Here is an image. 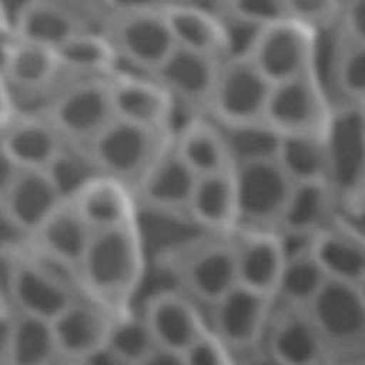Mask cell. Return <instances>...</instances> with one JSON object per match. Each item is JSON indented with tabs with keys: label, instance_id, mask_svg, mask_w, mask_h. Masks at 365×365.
<instances>
[{
	"label": "cell",
	"instance_id": "2",
	"mask_svg": "<svg viewBox=\"0 0 365 365\" xmlns=\"http://www.w3.org/2000/svg\"><path fill=\"white\" fill-rule=\"evenodd\" d=\"M0 261L4 289L17 314L53 321L78 298L76 287L31 247L7 244L0 251Z\"/></svg>",
	"mask_w": 365,
	"mask_h": 365
},
{
	"label": "cell",
	"instance_id": "47",
	"mask_svg": "<svg viewBox=\"0 0 365 365\" xmlns=\"http://www.w3.org/2000/svg\"><path fill=\"white\" fill-rule=\"evenodd\" d=\"M17 111L16 97L4 77L0 74V131L9 124Z\"/></svg>",
	"mask_w": 365,
	"mask_h": 365
},
{
	"label": "cell",
	"instance_id": "55",
	"mask_svg": "<svg viewBox=\"0 0 365 365\" xmlns=\"http://www.w3.org/2000/svg\"><path fill=\"white\" fill-rule=\"evenodd\" d=\"M338 365H365V355L355 356V358L345 359V361H339Z\"/></svg>",
	"mask_w": 365,
	"mask_h": 365
},
{
	"label": "cell",
	"instance_id": "46",
	"mask_svg": "<svg viewBox=\"0 0 365 365\" xmlns=\"http://www.w3.org/2000/svg\"><path fill=\"white\" fill-rule=\"evenodd\" d=\"M21 37L14 29L11 19L0 20V74L3 76Z\"/></svg>",
	"mask_w": 365,
	"mask_h": 365
},
{
	"label": "cell",
	"instance_id": "45",
	"mask_svg": "<svg viewBox=\"0 0 365 365\" xmlns=\"http://www.w3.org/2000/svg\"><path fill=\"white\" fill-rule=\"evenodd\" d=\"M108 13H137V11H164L173 0H103Z\"/></svg>",
	"mask_w": 365,
	"mask_h": 365
},
{
	"label": "cell",
	"instance_id": "3",
	"mask_svg": "<svg viewBox=\"0 0 365 365\" xmlns=\"http://www.w3.org/2000/svg\"><path fill=\"white\" fill-rule=\"evenodd\" d=\"M110 78L74 74L38 110L67 141L86 145L114 117Z\"/></svg>",
	"mask_w": 365,
	"mask_h": 365
},
{
	"label": "cell",
	"instance_id": "27",
	"mask_svg": "<svg viewBox=\"0 0 365 365\" xmlns=\"http://www.w3.org/2000/svg\"><path fill=\"white\" fill-rule=\"evenodd\" d=\"M188 218L215 235L238 228V195L234 167L200 175L188 205Z\"/></svg>",
	"mask_w": 365,
	"mask_h": 365
},
{
	"label": "cell",
	"instance_id": "51",
	"mask_svg": "<svg viewBox=\"0 0 365 365\" xmlns=\"http://www.w3.org/2000/svg\"><path fill=\"white\" fill-rule=\"evenodd\" d=\"M13 317L14 312L9 311L4 314H0V362L6 364L11 329H13Z\"/></svg>",
	"mask_w": 365,
	"mask_h": 365
},
{
	"label": "cell",
	"instance_id": "29",
	"mask_svg": "<svg viewBox=\"0 0 365 365\" xmlns=\"http://www.w3.org/2000/svg\"><path fill=\"white\" fill-rule=\"evenodd\" d=\"M173 143L198 177L234 167L222 128L207 114L188 117L173 134Z\"/></svg>",
	"mask_w": 365,
	"mask_h": 365
},
{
	"label": "cell",
	"instance_id": "49",
	"mask_svg": "<svg viewBox=\"0 0 365 365\" xmlns=\"http://www.w3.org/2000/svg\"><path fill=\"white\" fill-rule=\"evenodd\" d=\"M135 365H185V364L180 352H174V351L158 346L148 356H145L143 361H140Z\"/></svg>",
	"mask_w": 365,
	"mask_h": 365
},
{
	"label": "cell",
	"instance_id": "22",
	"mask_svg": "<svg viewBox=\"0 0 365 365\" xmlns=\"http://www.w3.org/2000/svg\"><path fill=\"white\" fill-rule=\"evenodd\" d=\"M11 23L23 40L54 50L83 30L101 27L100 21L60 0H23Z\"/></svg>",
	"mask_w": 365,
	"mask_h": 365
},
{
	"label": "cell",
	"instance_id": "57",
	"mask_svg": "<svg viewBox=\"0 0 365 365\" xmlns=\"http://www.w3.org/2000/svg\"><path fill=\"white\" fill-rule=\"evenodd\" d=\"M3 19H10V17L7 16V11H6L3 0H0V20H3Z\"/></svg>",
	"mask_w": 365,
	"mask_h": 365
},
{
	"label": "cell",
	"instance_id": "41",
	"mask_svg": "<svg viewBox=\"0 0 365 365\" xmlns=\"http://www.w3.org/2000/svg\"><path fill=\"white\" fill-rule=\"evenodd\" d=\"M285 14L317 33L338 24L341 0H284Z\"/></svg>",
	"mask_w": 365,
	"mask_h": 365
},
{
	"label": "cell",
	"instance_id": "44",
	"mask_svg": "<svg viewBox=\"0 0 365 365\" xmlns=\"http://www.w3.org/2000/svg\"><path fill=\"white\" fill-rule=\"evenodd\" d=\"M338 26L342 40L365 44V0H341Z\"/></svg>",
	"mask_w": 365,
	"mask_h": 365
},
{
	"label": "cell",
	"instance_id": "39",
	"mask_svg": "<svg viewBox=\"0 0 365 365\" xmlns=\"http://www.w3.org/2000/svg\"><path fill=\"white\" fill-rule=\"evenodd\" d=\"M332 83L346 104H365V44L342 40L334 67Z\"/></svg>",
	"mask_w": 365,
	"mask_h": 365
},
{
	"label": "cell",
	"instance_id": "11",
	"mask_svg": "<svg viewBox=\"0 0 365 365\" xmlns=\"http://www.w3.org/2000/svg\"><path fill=\"white\" fill-rule=\"evenodd\" d=\"M234 174L238 195V228L277 231L294 181L275 158L237 164Z\"/></svg>",
	"mask_w": 365,
	"mask_h": 365
},
{
	"label": "cell",
	"instance_id": "54",
	"mask_svg": "<svg viewBox=\"0 0 365 365\" xmlns=\"http://www.w3.org/2000/svg\"><path fill=\"white\" fill-rule=\"evenodd\" d=\"M9 311H13V309H11V307H10V302H9V298H7L4 285H3L1 281H0V314L9 312Z\"/></svg>",
	"mask_w": 365,
	"mask_h": 365
},
{
	"label": "cell",
	"instance_id": "31",
	"mask_svg": "<svg viewBox=\"0 0 365 365\" xmlns=\"http://www.w3.org/2000/svg\"><path fill=\"white\" fill-rule=\"evenodd\" d=\"M63 73L54 48L21 38L3 77L17 101V97L27 98L48 93Z\"/></svg>",
	"mask_w": 365,
	"mask_h": 365
},
{
	"label": "cell",
	"instance_id": "30",
	"mask_svg": "<svg viewBox=\"0 0 365 365\" xmlns=\"http://www.w3.org/2000/svg\"><path fill=\"white\" fill-rule=\"evenodd\" d=\"M282 238L287 258L274 301L277 304L308 308L327 284L328 277L311 250L312 238Z\"/></svg>",
	"mask_w": 365,
	"mask_h": 365
},
{
	"label": "cell",
	"instance_id": "40",
	"mask_svg": "<svg viewBox=\"0 0 365 365\" xmlns=\"http://www.w3.org/2000/svg\"><path fill=\"white\" fill-rule=\"evenodd\" d=\"M224 34V58H250L264 26L231 13L218 11Z\"/></svg>",
	"mask_w": 365,
	"mask_h": 365
},
{
	"label": "cell",
	"instance_id": "25",
	"mask_svg": "<svg viewBox=\"0 0 365 365\" xmlns=\"http://www.w3.org/2000/svg\"><path fill=\"white\" fill-rule=\"evenodd\" d=\"M0 140L19 168L46 170L66 144L38 111H17L0 131Z\"/></svg>",
	"mask_w": 365,
	"mask_h": 365
},
{
	"label": "cell",
	"instance_id": "50",
	"mask_svg": "<svg viewBox=\"0 0 365 365\" xmlns=\"http://www.w3.org/2000/svg\"><path fill=\"white\" fill-rule=\"evenodd\" d=\"M60 1L86 13L87 16L93 17L100 23H103L104 17L107 16L103 0H60Z\"/></svg>",
	"mask_w": 365,
	"mask_h": 365
},
{
	"label": "cell",
	"instance_id": "18",
	"mask_svg": "<svg viewBox=\"0 0 365 365\" xmlns=\"http://www.w3.org/2000/svg\"><path fill=\"white\" fill-rule=\"evenodd\" d=\"M231 238L238 284L274 298L287 258L282 235L275 230L238 228Z\"/></svg>",
	"mask_w": 365,
	"mask_h": 365
},
{
	"label": "cell",
	"instance_id": "61",
	"mask_svg": "<svg viewBox=\"0 0 365 365\" xmlns=\"http://www.w3.org/2000/svg\"><path fill=\"white\" fill-rule=\"evenodd\" d=\"M362 108H364V114H365V104H362Z\"/></svg>",
	"mask_w": 365,
	"mask_h": 365
},
{
	"label": "cell",
	"instance_id": "59",
	"mask_svg": "<svg viewBox=\"0 0 365 365\" xmlns=\"http://www.w3.org/2000/svg\"><path fill=\"white\" fill-rule=\"evenodd\" d=\"M315 365H338V361L328 359V361H324V362H319V364H315Z\"/></svg>",
	"mask_w": 365,
	"mask_h": 365
},
{
	"label": "cell",
	"instance_id": "42",
	"mask_svg": "<svg viewBox=\"0 0 365 365\" xmlns=\"http://www.w3.org/2000/svg\"><path fill=\"white\" fill-rule=\"evenodd\" d=\"M181 355L185 365H237L238 362L210 327Z\"/></svg>",
	"mask_w": 365,
	"mask_h": 365
},
{
	"label": "cell",
	"instance_id": "7",
	"mask_svg": "<svg viewBox=\"0 0 365 365\" xmlns=\"http://www.w3.org/2000/svg\"><path fill=\"white\" fill-rule=\"evenodd\" d=\"M308 309L335 361L365 355V301L356 285L328 279Z\"/></svg>",
	"mask_w": 365,
	"mask_h": 365
},
{
	"label": "cell",
	"instance_id": "32",
	"mask_svg": "<svg viewBox=\"0 0 365 365\" xmlns=\"http://www.w3.org/2000/svg\"><path fill=\"white\" fill-rule=\"evenodd\" d=\"M164 13L177 47L222 61L224 34L218 11L208 10L202 4L174 3Z\"/></svg>",
	"mask_w": 365,
	"mask_h": 365
},
{
	"label": "cell",
	"instance_id": "14",
	"mask_svg": "<svg viewBox=\"0 0 365 365\" xmlns=\"http://www.w3.org/2000/svg\"><path fill=\"white\" fill-rule=\"evenodd\" d=\"M198 175L178 154L173 137L133 185L137 204L188 218V205Z\"/></svg>",
	"mask_w": 365,
	"mask_h": 365
},
{
	"label": "cell",
	"instance_id": "15",
	"mask_svg": "<svg viewBox=\"0 0 365 365\" xmlns=\"http://www.w3.org/2000/svg\"><path fill=\"white\" fill-rule=\"evenodd\" d=\"M262 349L284 365H315L334 359L309 309L277 302Z\"/></svg>",
	"mask_w": 365,
	"mask_h": 365
},
{
	"label": "cell",
	"instance_id": "5",
	"mask_svg": "<svg viewBox=\"0 0 365 365\" xmlns=\"http://www.w3.org/2000/svg\"><path fill=\"white\" fill-rule=\"evenodd\" d=\"M173 262L182 292L210 307L238 285L231 235L210 234L197 240L178 251Z\"/></svg>",
	"mask_w": 365,
	"mask_h": 365
},
{
	"label": "cell",
	"instance_id": "56",
	"mask_svg": "<svg viewBox=\"0 0 365 365\" xmlns=\"http://www.w3.org/2000/svg\"><path fill=\"white\" fill-rule=\"evenodd\" d=\"M356 288H358V291H359L361 297H362V298H364V301H365V275H364V278L356 284Z\"/></svg>",
	"mask_w": 365,
	"mask_h": 365
},
{
	"label": "cell",
	"instance_id": "28",
	"mask_svg": "<svg viewBox=\"0 0 365 365\" xmlns=\"http://www.w3.org/2000/svg\"><path fill=\"white\" fill-rule=\"evenodd\" d=\"M71 201L93 231L137 221L133 187L107 174L96 175Z\"/></svg>",
	"mask_w": 365,
	"mask_h": 365
},
{
	"label": "cell",
	"instance_id": "37",
	"mask_svg": "<svg viewBox=\"0 0 365 365\" xmlns=\"http://www.w3.org/2000/svg\"><path fill=\"white\" fill-rule=\"evenodd\" d=\"M220 127L228 143L234 165L248 161L277 158L282 134L265 120Z\"/></svg>",
	"mask_w": 365,
	"mask_h": 365
},
{
	"label": "cell",
	"instance_id": "10",
	"mask_svg": "<svg viewBox=\"0 0 365 365\" xmlns=\"http://www.w3.org/2000/svg\"><path fill=\"white\" fill-rule=\"evenodd\" d=\"M272 84L251 58L222 60L207 115L220 125L264 120Z\"/></svg>",
	"mask_w": 365,
	"mask_h": 365
},
{
	"label": "cell",
	"instance_id": "9",
	"mask_svg": "<svg viewBox=\"0 0 365 365\" xmlns=\"http://www.w3.org/2000/svg\"><path fill=\"white\" fill-rule=\"evenodd\" d=\"M317 37L311 27L285 17L262 27L250 58L272 86L317 73Z\"/></svg>",
	"mask_w": 365,
	"mask_h": 365
},
{
	"label": "cell",
	"instance_id": "48",
	"mask_svg": "<svg viewBox=\"0 0 365 365\" xmlns=\"http://www.w3.org/2000/svg\"><path fill=\"white\" fill-rule=\"evenodd\" d=\"M19 167L4 148L1 140H0V198L6 192L7 187L19 173Z\"/></svg>",
	"mask_w": 365,
	"mask_h": 365
},
{
	"label": "cell",
	"instance_id": "43",
	"mask_svg": "<svg viewBox=\"0 0 365 365\" xmlns=\"http://www.w3.org/2000/svg\"><path fill=\"white\" fill-rule=\"evenodd\" d=\"M221 10L261 26L287 17L284 0H221Z\"/></svg>",
	"mask_w": 365,
	"mask_h": 365
},
{
	"label": "cell",
	"instance_id": "17",
	"mask_svg": "<svg viewBox=\"0 0 365 365\" xmlns=\"http://www.w3.org/2000/svg\"><path fill=\"white\" fill-rule=\"evenodd\" d=\"M115 317L101 304L78 297L51 321L63 359L81 362L104 354Z\"/></svg>",
	"mask_w": 365,
	"mask_h": 365
},
{
	"label": "cell",
	"instance_id": "26",
	"mask_svg": "<svg viewBox=\"0 0 365 365\" xmlns=\"http://www.w3.org/2000/svg\"><path fill=\"white\" fill-rule=\"evenodd\" d=\"M339 201L328 181L295 182L277 225L287 238L311 240L338 215Z\"/></svg>",
	"mask_w": 365,
	"mask_h": 365
},
{
	"label": "cell",
	"instance_id": "53",
	"mask_svg": "<svg viewBox=\"0 0 365 365\" xmlns=\"http://www.w3.org/2000/svg\"><path fill=\"white\" fill-rule=\"evenodd\" d=\"M345 212H348L349 215H355V214H362L365 212V178L356 192V195L354 197L352 202L349 204V207L345 210Z\"/></svg>",
	"mask_w": 365,
	"mask_h": 365
},
{
	"label": "cell",
	"instance_id": "36",
	"mask_svg": "<svg viewBox=\"0 0 365 365\" xmlns=\"http://www.w3.org/2000/svg\"><path fill=\"white\" fill-rule=\"evenodd\" d=\"M157 348L143 314L128 309L115 317L104 354L118 365H135Z\"/></svg>",
	"mask_w": 365,
	"mask_h": 365
},
{
	"label": "cell",
	"instance_id": "8",
	"mask_svg": "<svg viewBox=\"0 0 365 365\" xmlns=\"http://www.w3.org/2000/svg\"><path fill=\"white\" fill-rule=\"evenodd\" d=\"M328 182L345 211L365 178V114L359 104L332 108L324 133Z\"/></svg>",
	"mask_w": 365,
	"mask_h": 365
},
{
	"label": "cell",
	"instance_id": "13",
	"mask_svg": "<svg viewBox=\"0 0 365 365\" xmlns=\"http://www.w3.org/2000/svg\"><path fill=\"white\" fill-rule=\"evenodd\" d=\"M332 108L317 73L274 84L264 120L282 135L322 134Z\"/></svg>",
	"mask_w": 365,
	"mask_h": 365
},
{
	"label": "cell",
	"instance_id": "12",
	"mask_svg": "<svg viewBox=\"0 0 365 365\" xmlns=\"http://www.w3.org/2000/svg\"><path fill=\"white\" fill-rule=\"evenodd\" d=\"M274 307V298L238 284L211 305L210 328L237 358H242L262 349Z\"/></svg>",
	"mask_w": 365,
	"mask_h": 365
},
{
	"label": "cell",
	"instance_id": "19",
	"mask_svg": "<svg viewBox=\"0 0 365 365\" xmlns=\"http://www.w3.org/2000/svg\"><path fill=\"white\" fill-rule=\"evenodd\" d=\"M110 90L115 117L173 133L177 106L153 76L117 71L110 78Z\"/></svg>",
	"mask_w": 365,
	"mask_h": 365
},
{
	"label": "cell",
	"instance_id": "20",
	"mask_svg": "<svg viewBox=\"0 0 365 365\" xmlns=\"http://www.w3.org/2000/svg\"><path fill=\"white\" fill-rule=\"evenodd\" d=\"M63 201L46 170L20 168L0 198V217L14 230L31 235Z\"/></svg>",
	"mask_w": 365,
	"mask_h": 365
},
{
	"label": "cell",
	"instance_id": "23",
	"mask_svg": "<svg viewBox=\"0 0 365 365\" xmlns=\"http://www.w3.org/2000/svg\"><path fill=\"white\" fill-rule=\"evenodd\" d=\"M311 250L328 279L356 285L365 275V232L339 214L311 240Z\"/></svg>",
	"mask_w": 365,
	"mask_h": 365
},
{
	"label": "cell",
	"instance_id": "1",
	"mask_svg": "<svg viewBox=\"0 0 365 365\" xmlns=\"http://www.w3.org/2000/svg\"><path fill=\"white\" fill-rule=\"evenodd\" d=\"M145 269L143 237L137 221L93 231L76 268V282L87 297L113 314L130 309Z\"/></svg>",
	"mask_w": 365,
	"mask_h": 365
},
{
	"label": "cell",
	"instance_id": "6",
	"mask_svg": "<svg viewBox=\"0 0 365 365\" xmlns=\"http://www.w3.org/2000/svg\"><path fill=\"white\" fill-rule=\"evenodd\" d=\"M164 11L108 13L104 17L101 30L120 63L148 76L164 63L177 47Z\"/></svg>",
	"mask_w": 365,
	"mask_h": 365
},
{
	"label": "cell",
	"instance_id": "24",
	"mask_svg": "<svg viewBox=\"0 0 365 365\" xmlns=\"http://www.w3.org/2000/svg\"><path fill=\"white\" fill-rule=\"evenodd\" d=\"M93 230L83 220L71 200L63 201L31 235V248L51 264L71 272L88 245Z\"/></svg>",
	"mask_w": 365,
	"mask_h": 365
},
{
	"label": "cell",
	"instance_id": "38",
	"mask_svg": "<svg viewBox=\"0 0 365 365\" xmlns=\"http://www.w3.org/2000/svg\"><path fill=\"white\" fill-rule=\"evenodd\" d=\"M46 171L64 201L73 200L87 182L101 174L83 145L67 141Z\"/></svg>",
	"mask_w": 365,
	"mask_h": 365
},
{
	"label": "cell",
	"instance_id": "34",
	"mask_svg": "<svg viewBox=\"0 0 365 365\" xmlns=\"http://www.w3.org/2000/svg\"><path fill=\"white\" fill-rule=\"evenodd\" d=\"M63 70L80 76H113L120 58L101 27L87 29L56 48Z\"/></svg>",
	"mask_w": 365,
	"mask_h": 365
},
{
	"label": "cell",
	"instance_id": "21",
	"mask_svg": "<svg viewBox=\"0 0 365 365\" xmlns=\"http://www.w3.org/2000/svg\"><path fill=\"white\" fill-rule=\"evenodd\" d=\"M141 314L157 345L180 354L208 328L194 299L175 289H164L151 295Z\"/></svg>",
	"mask_w": 365,
	"mask_h": 365
},
{
	"label": "cell",
	"instance_id": "35",
	"mask_svg": "<svg viewBox=\"0 0 365 365\" xmlns=\"http://www.w3.org/2000/svg\"><path fill=\"white\" fill-rule=\"evenodd\" d=\"M275 160L294 184L328 181V153L324 133L282 135Z\"/></svg>",
	"mask_w": 365,
	"mask_h": 365
},
{
	"label": "cell",
	"instance_id": "52",
	"mask_svg": "<svg viewBox=\"0 0 365 365\" xmlns=\"http://www.w3.org/2000/svg\"><path fill=\"white\" fill-rule=\"evenodd\" d=\"M237 365H284V364L279 362L272 355H269L267 351L259 349L257 352H252L250 355L238 358Z\"/></svg>",
	"mask_w": 365,
	"mask_h": 365
},
{
	"label": "cell",
	"instance_id": "33",
	"mask_svg": "<svg viewBox=\"0 0 365 365\" xmlns=\"http://www.w3.org/2000/svg\"><path fill=\"white\" fill-rule=\"evenodd\" d=\"M64 364L66 361L63 359L56 341L53 322L14 312L6 365Z\"/></svg>",
	"mask_w": 365,
	"mask_h": 365
},
{
	"label": "cell",
	"instance_id": "4",
	"mask_svg": "<svg viewBox=\"0 0 365 365\" xmlns=\"http://www.w3.org/2000/svg\"><path fill=\"white\" fill-rule=\"evenodd\" d=\"M171 137L173 133L114 117L83 147L101 174L133 187Z\"/></svg>",
	"mask_w": 365,
	"mask_h": 365
},
{
	"label": "cell",
	"instance_id": "60",
	"mask_svg": "<svg viewBox=\"0 0 365 365\" xmlns=\"http://www.w3.org/2000/svg\"><path fill=\"white\" fill-rule=\"evenodd\" d=\"M64 365H91V361H81V362H66Z\"/></svg>",
	"mask_w": 365,
	"mask_h": 365
},
{
	"label": "cell",
	"instance_id": "58",
	"mask_svg": "<svg viewBox=\"0 0 365 365\" xmlns=\"http://www.w3.org/2000/svg\"><path fill=\"white\" fill-rule=\"evenodd\" d=\"M174 3H188V4H200V0H173Z\"/></svg>",
	"mask_w": 365,
	"mask_h": 365
},
{
	"label": "cell",
	"instance_id": "62",
	"mask_svg": "<svg viewBox=\"0 0 365 365\" xmlns=\"http://www.w3.org/2000/svg\"><path fill=\"white\" fill-rule=\"evenodd\" d=\"M0 365H6V364H3V362H0Z\"/></svg>",
	"mask_w": 365,
	"mask_h": 365
},
{
	"label": "cell",
	"instance_id": "16",
	"mask_svg": "<svg viewBox=\"0 0 365 365\" xmlns=\"http://www.w3.org/2000/svg\"><path fill=\"white\" fill-rule=\"evenodd\" d=\"M221 60L175 47L151 74L188 114H207Z\"/></svg>",
	"mask_w": 365,
	"mask_h": 365
}]
</instances>
